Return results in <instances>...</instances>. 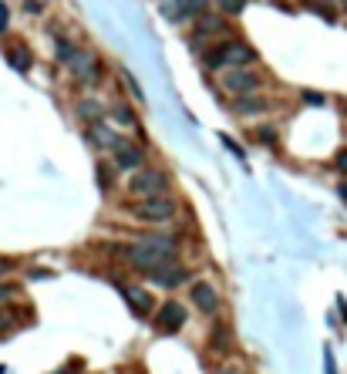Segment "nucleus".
I'll return each instance as SVG.
<instances>
[{
  "label": "nucleus",
  "instance_id": "24",
  "mask_svg": "<svg viewBox=\"0 0 347 374\" xmlns=\"http://www.w3.org/2000/svg\"><path fill=\"white\" fill-rule=\"evenodd\" d=\"M24 11H27V14H41V4H38V0H27Z\"/></svg>",
  "mask_w": 347,
  "mask_h": 374
},
{
  "label": "nucleus",
  "instance_id": "31",
  "mask_svg": "<svg viewBox=\"0 0 347 374\" xmlns=\"http://www.w3.org/2000/svg\"><path fill=\"white\" fill-rule=\"evenodd\" d=\"M58 374H78V371H75V368H65V371H58Z\"/></svg>",
  "mask_w": 347,
  "mask_h": 374
},
{
  "label": "nucleus",
  "instance_id": "3",
  "mask_svg": "<svg viewBox=\"0 0 347 374\" xmlns=\"http://www.w3.org/2000/svg\"><path fill=\"white\" fill-rule=\"evenodd\" d=\"M257 61V51L243 44V41H226V44H216L213 51H206V68L209 71H219V68H250Z\"/></svg>",
  "mask_w": 347,
  "mask_h": 374
},
{
  "label": "nucleus",
  "instance_id": "16",
  "mask_svg": "<svg viewBox=\"0 0 347 374\" xmlns=\"http://www.w3.org/2000/svg\"><path fill=\"white\" fill-rule=\"evenodd\" d=\"M112 118H115L118 125H125V129L135 125V112H132L129 105H115V108H112Z\"/></svg>",
  "mask_w": 347,
  "mask_h": 374
},
{
  "label": "nucleus",
  "instance_id": "7",
  "mask_svg": "<svg viewBox=\"0 0 347 374\" xmlns=\"http://www.w3.org/2000/svg\"><path fill=\"white\" fill-rule=\"evenodd\" d=\"M189 297H193V307L199 310V314H206V317H213V314H219V290L213 284H206V280H196L193 290H189Z\"/></svg>",
  "mask_w": 347,
  "mask_h": 374
},
{
  "label": "nucleus",
  "instance_id": "26",
  "mask_svg": "<svg viewBox=\"0 0 347 374\" xmlns=\"http://www.w3.org/2000/svg\"><path fill=\"white\" fill-rule=\"evenodd\" d=\"M14 294H17V287H0V297H14Z\"/></svg>",
  "mask_w": 347,
  "mask_h": 374
},
{
  "label": "nucleus",
  "instance_id": "14",
  "mask_svg": "<svg viewBox=\"0 0 347 374\" xmlns=\"http://www.w3.org/2000/svg\"><path fill=\"white\" fill-rule=\"evenodd\" d=\"M78 115L85 118L88 125H95V122H102L105 108H102V105H98V102H91V98H88V102H81V105H78Z\"/></svg>",
  "mask_w": 347,
  "mask_h": 374
},
{
  "label": "nucleus",
  "instance_id": "32",
  "mask_svg": "<svg viewBox=\"0 0 347 374\" xmlns=\"http://www.w3.org/2000/svg\"><path fill=\"white\" fill-rule=\"evenodd\" d=\"M324 4H331V0H324Z\"/></svg>",
  "mask_w": 347,
  "mask_h": 374
},
{
  "label": "nucleus",
  "instance_id": "18",
  "mask_svg": "<svg viewBox=\"0 0 347 374\" xmlns=\"http://www.w3.org/2000/svg\"><path fill=\"white\" fill-rule=\"evenodd\" d=\"M75 54H78V48H71V44H68L65 38H58V58H61L65 65L71 61V58H75Z\"/></svg>",
  "mask_w": 347,
  "mask_h": 374
},
{
  "label": "nucleus",
  "instance_id": "13",
  "mask_svg": "<svg viewBox=\"0 0 347 374\" xmlns=\"http://www.w3.org/2000/svg\"><path fill=\"white\" fill-rule=\"evenodd\" d=\"M219 31H226V21L219 14H199V34L203 38L206 34H219Z\"/></svg>",
  "mask_w": 347,
  "mask_h": 374
},
{
  "label": "nucleus",
  "instance_id": "21",
  "mask_svg": "<svg viewBox=\"0 0 347 374\" xmlns=\"http://www.w3.org/2000/svg\"><path fill=\"white\" fill-rule=\"evenodd\" d=\"M98 182H102V189L108 193V186H112V179H108V166H105V162L98 166Z\"/></svg>",
  "mask_w": 347,
  "mask_h": 374
},
{
  "label": "nucleus",
  "instance_id": "22",
  "mask_svg": "<svg viewBox=\"0 0 347 374\" xmlns=\"http://www.w3.org/2000/svg\"><path fill=\"white\" fill-rule=\"evenodd\" d=\"M334 166L341 169V172H347V149H344V152H337V159H334Z\"/></svg>",
  "mask_w": 347,
  "mask_h": 374
},
{
  "label": "nucleus",
  "instance_id": "8",
  "mask_svg": "<svg viewBox=\"0 0 347 374\" xmlns=\"http://www.w3.org/2000/svg\"><path fill=\"white\" fill-rule=\"evenodd\" d=\"M152 273V284L159 287H179V284H189V267H182V263H176V260H169V263H162V267H155Z\"/></svg>",
  "mask_w": 347,
  "mask_h": 374
},
{
  "label": "nucleus",
  "instance_id": "28",
  "mask_svg": "<svg viewBox=\"0 0 347 374\" xmlns=\"http://www.w3.org/2000/svg\"><path fill=\"white\" fill-rule=\"evenodd\" d=\"M304 98H307V102H310V105H321V102H324L321 95H314V91H307V95H304Z\"/></svg>",
  "mask_w": 347,
  "mask_h": 374
},
{
  "label": "nucleus",
  "instance_id": "10",
  "mask_svg": "<svg viewBox=\"0 0 347 374\" xmlns=\"http://www.w3.org/2000/svg\"><path fill=\"white\" fill-rule=\"evenodd\" d=\"M267 108H270V102L260 98L257 91H253V95H236V98H233V112H236V115H260V112H267Z\"/></svg>",
  "mask_w": 347,
  "mask_h": 374
},
{
  "label": "nucleus",
  "instance_id": "1",
  "mask_svg": "<svg viewBox=\"0 0 347 374\" xmlns=\"http://www.w3.org/2000/svg\"><path fill=\"white\" fill-rule=\"evenodd\" d=\"M122 257L129 260V267H135V270H155L169 260H176V243L166 236H142L139 243L122 246Z\"/></svg>",
  "mask_w": 347,
  "mask_h": 374
},
{
  "label": "nucleus",
  "instance_id": "19",
  "mask_svg": "<svg viewBox=\"0 0 347 374\" xmlns=\"http://www.w3.org/2000/svg\"><path fill=\"white\" fill-rule=\"evenodd\" d=\"M257 135H260V142H263V145H273V142H277V132H273L270 125H263Z\"/></svg>",
  "mask_w": 347,
  "mask_h": 374
},
{
  "label": "nucleus",
  "instance_id": "29",
  "mask_svg": "<svg viewBox=\"0 0 347 374\" xmlns=\"http://www.w3.org/2000/svg\"><path fill=\"white\" fill-rule=\"evenodd\" d=\"M216 374H243V371H240V368H219Z\"/></svg>",
  "mask_w": 347,
  "mask_h": 374
},
{
  "label": "nucleus",
  "instance_id": "2",
  "mask_svg": "<svg viewBox=\"0 0 347 374\" xmlns=\"http://www.w3.org/2000/svg\"><path fill=\"white\" fill-rule=\"evenodd\" d=\"M132 220L139 223H152V226H159V223H176V216H179V203L172 199V196H145V199H139V203H132L129 206Z\"/></svg>",
  "mask_w": 347,
  "mask_h": 374
},
{
  "label": "nucleus",
  "instance_id": "23",
  "mask_svg": "<svg viewBox=\"0 0 347 374\" xmlns=\"http://www.w3.org/2000/svg\"><path fill=\"white\" fill-rule=\"evenodd\" d=\"M324 364H327V374H337V368H334V354L327 351V358H324Z\"/></svg>",
  "mask_w": 347,
  "mask_h": 374
},
{
  "label": "nucleus",
  "instance_id": "9",
  "mask_svg": "<svg viewBox=\"0 0 347 374\" xmlns=\"http://www.w3.org/2000/svg\"><path fill=\"white\" fill-rule=\"evenodd\" d=\"M112 159H115L118 169H125V172H135V169L145 166V152H142L139 145H129L118 139V145L112 149Z\"/></svg>",
  "mask_w": 347,
  "mask_h": 374
},
{
  "label": "nucleus",
  "instance_id": "4",
  "mask_svg": "<svg viewBox=\"0 0 347 374\" xmlns=\"http://www.w3.org/2000/svg\"><path fill=\"white\" fill-rule=\"evenodd\" d=\"M169 189V176L159 169H135V176L129 179V193L145 199V196H162Z\"/></svg>",
  "mask_w": 347,
  "mask_h": 374
},
{
  "label": "nucleus",
  "instance_id": "25",
  "mask_svg": "<svg viewBox=\"0 0 347 374\" xmlns=\"http://www.w3.org/2000/svg\"><path fill=\"white\" fill-rule=\"evenodd\" d=\"M4 31H7V7L0 4V34H4Z\"/></svg>",
  "mask_w": 347,
  "mask_h": 374
},
{
  "label": "nucleus",
  "instance_id": "12",
  "mask_svg": "<svg viewBox=\"0 0 347 374\" xmlns=\"http://www.w3.org/2000/svg\"><path fill=\"white\" fill-rule=\"evenodd\" d=\"M88 135H91V142L98 145V149H115V145H118V135H115V132H108V129H105L102 122H95Z\"/></svg>",
  "mask_w": 347,
  "mask_h": 374
},
{
  "label": "nucleus",
  "instance_id": "15",
  "mask_svg": "<svg viewBox=\"0 0 347 374\" xmlns=\"http://www.w3.org/2000/svg\"><path fill=\"white\" fill-rule=\"evenodd\" d=\"M7 58H11V65L17 68V71H27V68H31V54H27V48H11Z\"/></svg>",
  "mask_w": 347,
  "mask_h": 374
},
{
  "label": "nucleus",
  "instance_id": "17",
  "mask_svg": "<svg viewBox=\"0 0 347 374\" xmlns=\"http://www.w3.org/2000/svg\"><path fill=\"white\" fill-rule=\"evenodd\" d=\"M246 4H250V0H216L219 14H230V17H236V14H243V11H246Z\"/></svg>",
  "mask_w": 347,
  "mask_h": 374
},
{
  "label": "nucleus",
  "instance_id": "5",
  "mask_svg": "<svg viewBox=\"0 0 347 374\" xmlns=\"http://www.w3.org/2000/svg\"><path fill=\"white\" fill-rule=\"evenodd\" d=\"M263 81H260L257 71H246V68H230L226 75H223V88L230 91V95H253Z\"/></svg>",
  "mask_w": 347,
  "mask_h": 374
},
{
  "label": "nucleus",
  "instance_id": "30",
  "mask_svg": "<svg viewBox=\"0 0 347 374\" xmlns=\"http://www.w3.org/2000/svg\"><path fill=\"white\" fill-rule=\"evenodd\" d=\"M341 199H344V203H347V186H341Z\"/></svg>",
  "mask_w": 347,
  "mask_h": 374
},
{
  "label": "nucleus",
  "instance_id": "20",
  "mask_svg": "<svg viewBox=\"0 0 347 374\" xmlns=\"http://www.w3.org/2000/svg\"><path fill=\"white\" fill-rule=\"evenodd\" d=\"M122 78H125V85H129V91H132V98H139V102H142V88H139V81H135V78H132L129 71H125V75H122Z\"/></svg>",
  "mask_w": 347,
  "mask_h": 374
},
{
  "label": "nucleus",
  "instance_id": "6",
  "mask_svg": "<svg viewBox=\"0 0 347 374\" xmlns=\"http://www.w3.org/2000/svg\"><path fill=\"white\" fill-rule=\"evenodd\" d=\"M186 321H189V314H186V307H182L179 300H166V304H162V310L155 314L159 331H166V334H176V331H182V327H186Z\"/></svg>",
  "mask_w": 347,
  "mask_h": 374
},
{
  "label": "nucleus",
  "instance_id": "11",
  "mask_svg": "<svg viewBox=\"0 0 347 374\" xmlns=\"http://www.w3.org/2000/svg\"><path fill=\"white\" fill-rule=\"evenodd\" d=\"M122 294H125V300H129V307L135 310V314H142V317L152 310V294H149V290H142V287H125Z\"/></svg>",
  "mask_w": 347,
  "mask_h": 374
},
{
  "label": "nucleus",
  "instance_id": "27",
  "mask_svg": "<svg viewBox=\"0 0 347 374\" xmlns=\"http://www.w3.org/2000/svg\"><path fill=\"white\" fill-rule=\"evenodd\" d=\"M11 267H14L11 260H4V257H0V277H4V273H11Z\"/></svg>",
  "mask_w": 347,
  "mask_h": 374
}]
</instances>
